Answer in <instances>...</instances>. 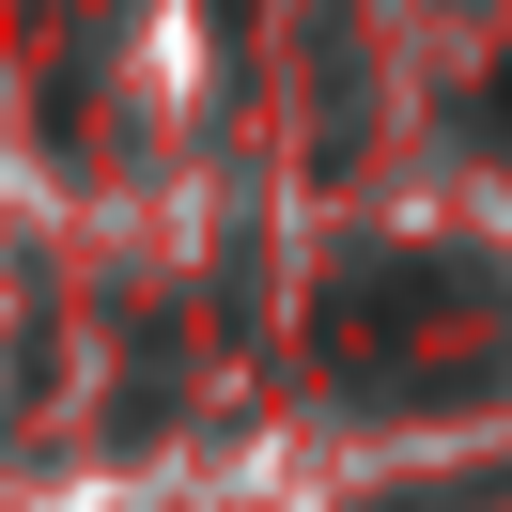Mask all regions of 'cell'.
Returning a JSON list of instances; mask_svg holds the SVG:
<instances>
[{
    "mask_svg": "<svg viewBox=\"0 0 512 512\" xmlns=\"http://www.w3.org/2000/svg\"><path fill=\"white\" fill-rule=\"evenodd\" d=\"M481 140H497V156H512V63H497V94H481Z\"/></svg>",
    "mask_w": 512,
    "mask_h": 512,
    "instance_id": "1",
    "label": "cell"
}]
</instances>
